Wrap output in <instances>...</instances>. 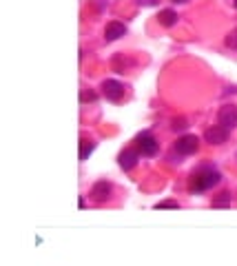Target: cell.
<instances>
[{"instance_id": "obj_1", "label": "cell", "mask_w": 237, "mask_h": 266, "mask_svg": "<svg viewBox=\"0 0 237 266\" xmlns=\"http://www.w3.org/2000/svg\"><path fill=\"white\" fill-rule=\"evenodd\" d=\"M220 180H222L220 171H215L213 166H202V168H198V171H193L188 188H190V193H202V191H208V188L218 186Z\"/></svg>"}, {"instance_id": "obj_2", "label": "cell", "mask_w": 237, "mask_h": 266, "mask_svg": "<svg viewBox=\"0 0 237 266\" xmlns=\"http://www.w3.org/2000/svg\"><path fill=\"white\" fill-rule=\"evenodd\" d=\"M136 144L144 156H156L158 149H160V142L156 140V136H153L151 131H142L140 136L136 138Z\"/></svg>"}, {"instance_id": "obj_3", "label": "cell", "mask_w": 237, "mask_h": 266, "mask_svg": "<svg viewBox=\"0 0 237 266\" xmlns=\"http://www.w3.org/2000/svg\"><path fill=\"white\" fill-rule=\"evenodd\" d=\"M198 149H200V138L193 136V133H186V136L178 138V142H175V151L182 153V156H190Z\"/></svg>"}, {"instance_id": "obj_4", "label": "cell", "mask_w": 237, "mask_h": 266, "mask_svg": "<svg viewBox=\"0 0 237 266\" xmlns=\"http://www.w3.org/2000/svg\"><path fill=\"white\" fill-rule=\"evenodd\" d=\"M102 94L106 96V100L118 102L124 98V84L118 82V80H104L102 82Z\"/></svg>"}, {"instance_id": "obj_5", "label": "cell", "mask_w": 237, "mask_h": 266, "mask_svg": "<svg viewBox=\"0 0 237 266\" xmlns=\"http://www.w3.org/2000/svg\"><path fill=\"white\" fill-rule=\"evenodd\" d=\"M220 124L224 126V129H233V126H237V106L233 104H224L220 109V116H218Z\"/></svg>"}, {"instance_id": "obj_6", "label": "cell", "mask_w": 237, "mask_h": 266, "mask_svg": "<svg viewBox=\"0 0 237 266\" xmlns=\"http://www.w3.org/2000/svg\"><path fill=\"white\" fill-rule=\"evenodd\" d=\"M204 140L208 142V144H224V142L228 140V129H224L222 124L210 126V129L204 131Z\"/></svg>"}, {"instance_id": "obj_7", "label": "cell", "mask_w": 237, "mask_h": 266, "mask_svg": "<svg viewBox=\"0 0 237 266\" xmlns=\"http://www.w3.org/2000/svg\"><path fill=\"white\" fill-rule=\"evenodd\" d=\"M138 158H140V153L136 149H124L118 156V164H120V168H124V171H131L138 164Z\"/></svg>"}, {"instance_id": "obj_8", "label": "cell", "mask_w": 237, "mask_h": 266, "mask_svg": "<svg viewBox=\"0 0 237 266\" xmlns=\"http://www.w3.org/2000/svg\"><path fill=\"white\" fill-rule=\"evenodd\" d=\"M111 196V184L106 180H100L94 184V188H91V198L96 200V202H106Z\"/></svg>"}, {"instance_id": "obj_9", "label": "cell", "mask_w": 237, "mask_h": 266, "mask_svg": "<svg viewBox=\"0 0 237 266\" xmlns=\"http://www.w3.org/2000/svg\"><path fill=\"white\" fill-rule=\"evenodd\" d=\"M124 34H126V27H124V24L118 22V20H113V22H109V24H106V29H104V40L113 42V40L122 38Z\"/></svg>"}, {"instance_id": "obj_10", "label": "cell", "mask_w": 237, "mask_h": 266, "mask_svg": "<svg viewBox=\"0 0 237 266\" xmlns=\"http://www.w3.org/2000/svg\"><path fill=\"white\" fill-rule=\"evenodd\" d=\"M158 20L162 27H173V24H178V14H175L173 9H164V12H160Z\"/></svg>"}, {"instance_id": "obj_11", "label": "cell", "mask_w": 237, "mask_h": 266, "mask_svg": "<svg viewBox=\"0 0 237 266\" xmlns=\"http://www.w3.org/2000/svg\"><path fill=\"white\" fill-rule=\"evenodd\" d=\"M96 144L91 140H80V160H86V158L94 153Z\"/></svg>"}, {"instance_id": "obj_12", "label": "cell", "mask_w": 237, "mask_h": 266, "mask_svg": "<svg viewBox=\"0 0 237 266\" xmlns=\"http://www.w3.org/2000/svg\"><path fill=\"white\" fill-rule=\"evenodd\" d=\"M230 200H233V196L228 191H224L218 198H213V206H226V204H230Z\"/></svg>"}, {"instance_id": "obj_13", "label": "cell", "mask_w": 237, "mask_h": 266, "mask_svg": "<svg viewBox=\"0 0 237 266\" xmlns=\"http://www.w3.org/2000/svg\"><path fill=\"white\" fill-rule=\"evenodd\" d=\"M226 47L230 49H237V29H233L228 36H226Z\"/></svg>"}, {"instance_id": "obj_14", "label": "cell", "mask_w": 237, "mask_h": 266, "mask_svg": "<svg viewBox=\"0 0 237 266\" xmlns=\"http://www.w3.org/2000/svg\"><path fill=\"white\" fill-rule=\"evenodd\" d=\"M96 98H98V96L94 94V91H86V89H84V91L80 94V100H82V102H94Z\"/></svg>"}, {"instance_id": "obj_15", "label": "cell", "mask_w": 237, "mask_h": 266, "mask_svg": "<svg viewBox=\"0 0 237 266\" xmlns=\"http://www.w3.org/2000/svg\"><path fill=\"white\" fill-rule=\"evenodd\" d=\"M186 120H184V118H180V120H178V118H175V120H173V131H178V129H186Z\"/></svg>"}, {"instance_id": "obj_16", "label": "cell", "mask_w": 237, "mask_h": 266, "mask_svg": "<svg viewBox=\"0 0 237 266\" xmlns=\"http://www.w3.org/2000/svg\"><path fill=\"white\" fill-rule=\"evenodd\" d=\"M158 208H178V202H173V200H166V202H160Z\"/></svg>"}, {"instance_id": "obj_17", "label": "cell", "mask_w": 237, "mask_h": 266, "mask_svg": "<svg viewBox=\"0 0 237 266\" xmlns=\"http://www.w3.org/2000/svg\"><path fill=\"white\" fill-rule=\"evenodd\" d=\"M138 2H140V4H156L158 0H138Z\"/></svg>"}, {"instance_id": "obj_18", "label": "cell", "mask_w": 237, "mask_h": 266, "mask_svg": "<svg viewBox=\"0 0 237 266\" xmlns=\"http://www.w3.org/2000/svg\"><path fill=\"white\" fill-rule=\"evenodd\" d=\"M173 2H186V0H173Z\"/></svg>"}, {"instance_id": "obj_19", "label": "cell", "mask_w": 237, "mask_h": 266, "mask_svg": "<svg viewBox=\"0 0 237 266\" xmlns=\"http://www.w3.org/2000/svg\"><path fill=\"white\" fill-rule=\"evenodd\" d=\"M235 7H237V0H235Z\"/></svg>"}]
</instances>
